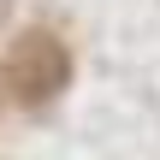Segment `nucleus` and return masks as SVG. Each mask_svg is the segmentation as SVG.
<instances>
[{"label":"nucleus","mask_w":160,"mask_h":160,"mask_svg":"<svg viewBox=\"0 0 160 160\" xmlns=\"http://www.w3.org/2000/svg\"><path fill=\"white\" fill-rule=\"evenodd\" d=\"M71 83V53L53 30H24L6 42L0 53V89L18 107H48L59 89Z\"/></svg>","instance_id":"nucleus-1"},{"label":"nucleus","mask_w":160,"mask_h":160,"mask_svg":"<svg viewBox=\"0 0 160 160\" xmlns=\"http://www.w3.org/2000/svg\"><path fill=\"white\" fill-rule=\"evenodd\" d=\"M6 12H12V0H0V18H6Z\"/></svg>","instance_id":"nucleus-2"}]
</instances>
